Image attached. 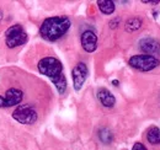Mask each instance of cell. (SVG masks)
Masks as SVG:
<instances>
[{"instance_id": "1", "label": "cell", "mask_w": 160, "mask_h": 150, "mask_svg": "<svg viewBox=\"0 0 160 150\" xmlns=\"http://www.w3.org/2000/svg\"><path fill=\"white\" fill-rule=\"evenodd\" d=\"M37 69L40 74L47 76L56 86L59 95H64L68 88L67 78L64 75L63 64L58 58L52 56L43 57L37 63Z\"/></svg>"}, {"instance_id": "2", "label": "cell", "mask_w": 160, "mask_h": 150, "mask_svg": "<svg viewBox=\"0 0 160 150\" xmlns=\"http://www.w3.org/2000/svg\"><path fill=\"white\" fill-rule=\"evenodd\" d=\"M72 26V21L67 16L47 18L40 27V36L44 41L56 42L63 38Z\"/></svg>"}, {"instance_id": "3", "label": "cell", "mask_w": 160, "mask_h": 150, "mask_svg": "<svg viewBox=\"0 0 160 150\" xmlns=\"http://www.w3.org/2000/svg\"><path fill=\"white\" fill-rule=\"evenodd\" d=\"M11 116L15 121H18L21 124H33L38 119V111L33 103L27 102L18 106Z\"/></svg>"}, {"instance_id": "4", "label": "cell", "mask_w": 160, "mask_h": 150, "mask_svg": "<svg viewBox=\"0 0 160 150\" xmlns=\"http://www.w3.org/2000/svg\"><path fill=\"white\" fill-rule=\"evenodd\" d=\"M25 92L18 86H9L0 92V108H9L12 106H20L23 101Z\"/></svg>"}, {"instance_id": "5", "label": "cell", "mask_w": 160, "mask_h": 150, "mask_svg": "<svg viewBox=\"0 0 160 150\" xmlns=\"http://www.w3.org/2000/svg\"><path fill=\"white\" fill-rule=\"evenodd\" d=\"M27 33L20 23L10 26L5 32V44L8 48L14 49L27 42Z\"/></svg>"}, {"instance_id": "6", "label": "cell", "mask_w": 160, "mask_h": 150, "mask_svg": "<svg viewBox=\"0 0 160 150\" xmlns=\"http://www.w3.org/2000/svg\"><path fill=\"white\" fill-rule=\"evenodd\" d=\"M129 67L139 72H152L160 65V60L155 57L147 54H136L128 59Z\"/></svg>"}, {"instance_id": "7", "label": "cell", "mask_w": 160, "mask_h": 150, "mask_svg": "<svg viewBox=\"0 0 160 150\" xmlns=\"http://www.w3.org/2000/svg\"><path fill=\"white\" fill-rule=\"evenodd\" d=\"M88 75H89V69H88V65L84 62H80L73 68L72 78H73V86H74L75 91L81 90L82 85L85 84V81L88 79Z\"/></svg>"}, {"instance_id": "8", "label": "cell", "mask_w": 160, "mask_h": 150, "mask_svg": "<svg viewBox=\"0 0 160 150\" xmlns=\"http://www.w3.org/2000/svg\"><path fill=\"white\" fill-rule=\"evenodd\" d=\"M80 43H81V47L85 52H88V53L95 52L96 48H98V35H96V32L91 28H86L85 31H82L81 36H80Z\"/></svg>"}, {"instance_id": "9", "label": "cell", "mask_w": 160, "mask_h": 150, "mask_svg": "<svg viewBox=\"0 0 160 150\" xmlns=\"http://www.w3.org/2000/svg\"><path fill=\"white\" fill-rule=\"evenodd\" d=\"M138 48L147 56H160V42L155 38H142L138 42Z\"/></svg>"}, {"instance_id": "10", "label": "cell", "mask_w": 160, "mask_h": 150, "mask_svg": "<svg viewBox=\"0 0 160 150\" xmlns=\"http://www.w3.org/2000/svg\"><path fill=\"white\" fill-rule=\"evenodd\" d=\"M98 100H99V102H100L101 105L103 107H106V108H111L116 103V97L113 96V94L110 90H107L105 88L99 89V91H98Z\"/></svg>"}, {"instance_id": "11", "label": "cell", "mask_w": 160, "mask_h": 150, "mask_svg": "<svg viewBox=\"0 0 160 150\" xmlns=\"http://www.w3.org/2000/svg\"><path fill=\"white\" fill-rule=\"evenodd\" d=\"M98 8L103 15H112L115 12L116 5H115V1H111V0H99Z\"/></svg>"}, {"instance_id": "12", "label": "cell", "mask_w": 160, "mask_h": 150, "mask_svg": "<svg viewBox=\"0 0 160 150\" xmlns=\"http://www.w3.org/2000/svg\"><path fill=\"white\" fill-rule=\"evenodd\" d=\"M147 140L148 143L157 145L160 144V128L157 126H152L148 131H147Z\"/></svg>"}, {"instance_id": "13", "label": "cell", "mask_w": 160, "mask_h": 150, "mask_svg": "<svg viewBox=\"0 0 160 150\" xmlns=\"http://www.w3.org/2000/svg\"><path fill=\"white\" fill-rule=\"evenodd\" d=\"M142 25H143V22H142V20L139 18H132V19H129L126 22L124 28H126L127 32L132 33V32L138 31L140 27H142Z\"/></svg>"}, {"instance_id": "14", "label": "cell", "mask_w": 160, "mask_h": 150, "mask_svg": "<svg viewBox=\"0 0 160 150\" xmlns=\"http://www.w3.org/2000/svg\"><path fill=\"white\" fill-rule=\"evenodd\" d=\"M98 135H99L100 142L103 144H111L112 140H113V133L108 128H101L98 133Z\"/></svg>"}, {"instance_id": "15", "label": "cell", "mask_w": 160, "mask_h": 150, "mask_svg": "<svg viewBox=\"0 0 160 150\" xmlns=\"http://www.w3.org/2000/svg\"><path fill=\"white\" fill-rule=\"evenodd\" d=\"M132 150H148L145 148V145L143 144V143H140V142H137V143H134L133 144V148Z\"/></svg>"}, {"instance_id": "16", "label": "cell", "mask_w": 160, "mask_h": 150, "mask_svg": "<svg viewBox=\"0 0 160 150\" xmlns=\"http://www.w3.org/2000/svg\"><path fill=\"white\" fill-rule=\"evenodd\" d=\"M120 21H121L120 18H116V19L111 20V21H110V27H111V28H116V27H118Z\"/></svg>"}, {"instance_id": "17", "label": "cell", "mask_w": 160, "mask_h": 150, "mask_svg": "<svg viewBox=\"0 0 160 150\" xmlns=\"http://www.w3.org/2000/svg\"><path fill=\"white\" fill-rule=\"evenodd\" d=\"M142 2H143V4H153V5H157V4H159L160 1H148V0H143Z\"/></svg>"}, {"instance_id": "18", "label": "cell", "mask_w": 160, "mask_h": 150, "mask_svg": "<svg viewBox=\"0 0 160 150\" xmlns=\"http://www.w3.org/2000/svg\"><path fill=\"white\" fill-rule=\"evenodd\" d=\"M4 19V12H2V10L0 9V23H1V21Z\"/></svg>"}, {"instance_id": "19", "label": "cell", "mask_w": 160, "mask_h": 150, "mask_svg": "<svg viewBox=\"0 0 160 150\" xmlns=\"http://www.w3.org/2000/svg\"><path fill=\"white\" fill-rule=\"evenodd\" d=\"M112 84H113L115 86H118V85H120V82H118V80H113V81H112Z\"/></svg>"}]
</instances>
